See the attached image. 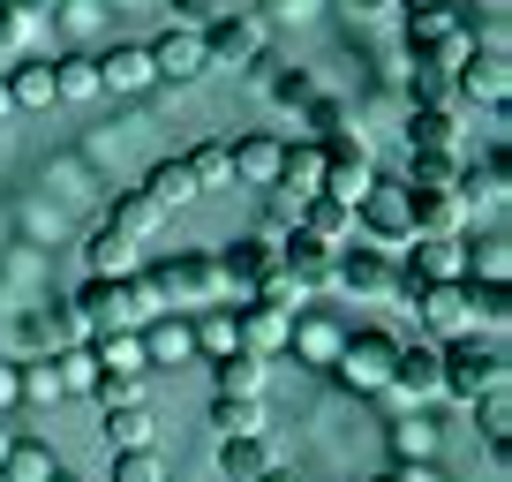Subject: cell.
Instances as JSON below:
<instances>
[{
    "mask_svg": "<svg viewBox=\"0 0 512 482\" xmlns=\"http://www.w3.org/2000/svg\"><path fill=\"white\" fill-rule=\"evenodd\" d=\"M91 354H98V370H113V377H151L144 339H136V332H106V339H91Z\"/></svg>",
    "mask_w": 512,
    "mask_h": 482,
    "instance_id": "obj_33",
    "label": "cell"
},
{
    "mask_svg": "<svg viewBox=\"0 0 512 482\" xmlns=\"http://www.w3.org/2000/svg\"><path fill=\"white\" fill-rule=\"evenodd\" d=\"M354 226H362L369 249H384V257H392V249H407V241H415V226H407V189L377 174L362 196H354Z\"/></svg>",
    "mask_w": 512,
    "mask_h": 482,
    "instance_id": "obj_5",
    "label": "cell"
},
{
    "mask_svg": "<svg viewBox=\"0 0 512 482\" xmlns=\"http://www.w3.org/2000/svg\"><path fill=\"white\" fill-rule=\"evenodd\" d=\"M0 460H8V430H0Z\"/></svg>",
    "mask_w": 512,
    "mask_h": 482,
    "instance_id": "obj_58",
    "label": "cell"
},
{
    "mask_svg": "<svg viewBox=\"0 0 512 482\" xmlns=\"http://www.w3.org/2000/svg\"><path fill=\"white\" fill-rule=\"evenodd\" d=\"M475 422H482V437H490V452L505 460V445H512V400H505V385L475 400Z\"/></svg>",
    "mask_w": 512,
    "mask_h": 482,
    "instance_id": "obj_40",
    "label": "cell"
},
{
    "mask_svg": "<svg viewBox=\"0 0 512 482\" xmlns=\"http://www.w3.org/2000/svg\"><path fill=\"white\" fill-rule=\"evenodd\" d=\"M23 38H31V23H16L8 8H0V61H16V53H23Z\"/></svg>",
    "mask_w": 512,
    "mask_h": 482,
    "instance_id": "obj_49",
    "label": "cell"
},
{
    "mask_svg": "<svg viewBox=\"0 0 512 482\" xmlns=\"http://www.w3.org/2000/svg\"><path fill=\"white\" fill-rule=\"evenodd\" d=\"M136 339H144V362H151V370H174V362H196V339H189V317H181V309L151 317Z\"/></svg>",
    "mask_w": 512,
    "mask_h": 482,
    "instance_id": "obj_16",
    "label": "cell"
},
{
    "mask_svg": "<svg viewBox=\"0 0 512 482\" xmlns=\"http://www.w3.org/2000/svg\"><path fill=\"white\" fill-rule=\"evenodd\" d=\"M256 482H302V475H294V467H272V475H256Z\"/></svg>",
    "mask_w": 512,
    "mask_h": 482,
    "instance_id": "obj_54",
    "label": "cell"
},
{
    "mask_svg": "<svg viewBox=\"0 0 512 482\" xmlns=\"http://www.w3.org/2000/svg\"><path fill=\"white\" fill-rule=\"evenodd\" d=\"M16 400H61V377H53V362H31V377H16Z\"/></svg>",
    "mask_w": 512,
    "mask_h": 482,
    "instance_id": "obj_45",
    "label": "cell"
},
{
    "mask_svg": "<svg viewBox=\"0 0 512 482\" xmlns=\"http://www.w3.org/2000/svg\"><path fill=\"white\" fill-rule=\"evenodd\" d=\"M377 482H445V475H437V460H415V467H384Z\"/></svg>",
    "mask_w": 512,
    "mask_h": 482,
    "instance_id": "obj_50",
    "label": "cell"
},
{
    "mask_svg": "<svg viewBox=\"0 0 512 482\" xmlns=\"http://www.w3.org/2000/svg\"><path fill=\"white\" fill-rule=\"evenodd\" d=\"M400 8H452V0H400Z\"/></svg>",
    "mask_w": 512,
    "mask_h": 482,
    "instance_id": "obj_55",
    "label": "cell"
},
{
    "mask_svg": "<svg viewBox=\"0 0 512 482\" xmlns=\"http://www.w3.org/2000/svg\"><path fill=\"white\" fill-rule=\"evenodd\" d=\"M91 68H98V91H151V83H159L144 46H106Z\"/></svg>",
    "mask_w": 512,
    "mask_h": 482,
    "instance_id": "obj_19",
    "label": "cell"
},
{
    "mask_svg": "<svg viewBox=\"0 0 512 482\" xmlns=\"http://www.w3.org/2000/svg\"><path fill=\"white\" fill-rule=\"evenodd\" d=\"M332 241H317V234H302V226H294V234H279V272H287V287L294 294H309V287H332Z\"/></svg>",
    "mask_w": 512,
    "mask_h": 482,
    "instance_id": "obj_13",
    "label": "cell"
},
{
    "mask_svg": "<svg viewBox=\"0 0 512 482\" xmlns=\"http://www.w3.org/2000/svg\"><path fill=\"white\" fill-rule=\"evenodd\" d=\"M264 61V23L226 8V16L204 23V68H256Z\"/></svg>",
    "mask_w": 512,
    "mask_h": 482,
    "instance_id": "obj_9",
    "label": "cell"
},
{
    "mask_svg": "<svg viewBox=\"0 0 512 482\" xmlns=\"http://www.w3.org/2000/svg\"><path fill=\"white\" fill-rule=\"evenodd\" d=\"M46 482H76V475H61V467H53V475H46Z\"/></svg>",
    "mask_w": 512,
    "mask_h": 482,
    "instance_id": "obj_57",
    "label": "cell"
},
{
    "mask_svg": "<svg viewBox=\"0 0 512 482\" xmlns=\"http://www.w3.org/2000/svg\"><path fill=\"white\" fill-rule=\"evenodd\" d=\"M460 98H490V106H505V53H475L467 46V61H460Z\"/></svg>",
    "mask_w": 512,
    "mask_h": 482,
    "instance_id": "obj_29",
    "label": "cell"
},
{
    "mask_svg": "<svg viewBox=\"0 0 512 482\" xmlns=\"http://www.w3.org/2000/svg\"><path fill=\"white\" fill-rule=\"evenodd\" d=\"M0 83H8V106H53V61H23Z\"/></svg>",
    "mask_w": 512,
    "mask_h": 482,
    "instance_id": "obj_35",
    "label": "cell"
},
{
    "mask_svg": "<svg viewBox=\"0 0 512 482\" xmlns=\"http://www.w3.org/2000/svg\"><path fill=\"white\" fill-rule=\"evenodd\" d=\"M181 159H189L196 189H211V181H226V144H196V151H181Z\"/></svg>",
    "mask_w": 512,
    "mask_h": 482,
    "instance_id": "obj_44",
    "label": "cell"
},
{
    "mask_svg": "<svg viewBox=\"0 0 512 482\" xmlns=\"http://www.w3.org/2000/svg\"><path fill=\"white\" fill-rule=\"evenodd\" d=\"M159 219H166V211L151 204L144 189H121V196H113V211H106V226H113V234H128V241H144V234H159Z\"/></svg>",
    "mask_w": 512,
    "mask_h": 482,
    "instance_id": "obj_30",
    "label": "cell"
},
{
    "mask_svg": "<svg viewBox=\"0 0 512 482\" xmlns=\"http://www.w3.org/2000/svg\"><path fill=\"white\" fill-rule=\"evenodd\" d=\"M287 347H294V354H309L317 370H332V354H339V324L324 317V309H294V324H287Z\"/></svg>",
    "mask_w": 512,
    "mask_h": 482,
    "instance_id": "obj_23",
    "label": "cell"
},
{
    "mask_svg": "<svg viewBox=\"0 0 512 482\" xmlns=\"http://www.w3.org/2000/svg\"><path fill=\"white\" fill-rule=\"evenodd\" d=\"M151 279H159L166 309H181V317L234 302V294H226V279H219V249H174L166 264H151Z\"/></svg>",
    "mask_w": 512,
    "mask_h": 482,
    "instance_id": "obj_2",
    "label": "cell"
},
{
    "mask_svg": "<svg viewBox=\"0 0 512 482\" xmlns=\"http://www.w3.org/2000/svg\"><path fill=\"white\" fill-rule=\"evenodd\" d=\"M294 226L317 234V241H332V249H347V241H354V204H339V196H309Z\"/></svg>",
    "mask_w": 512,
    "mask_h": 482,
    "instance_id": "obj_27",
    "label": "cell"
},
{
    "mask_svg": "<svg viewBox=\"0 0 512 482\" xmlns=\"http://www.w3.org/2000/svg\"><path fill=\"white\" fill-rule=\"evenodd\" d=\"M452 98H460V61L415 53V106H452Z\"/></svg>",
    "mask_w": 512,
    "mask_h": 482,
    "instance_id": "obj_28",
    "label": "cell"
},
{
    "mask_svg": "<svg viewBox=\"0 0 512 482\" xmlns=\"http://www.w3.org/2000/svg\"><path fill=\"white\" fill-rule=\"evenodd\" d=\"M211 430L219 437H264V400H211Z\"/></svg>",
    "mask_w": 512,
    "mask_h": 482,
    "instance_id": "obj_37",
    "label": "cell"
},
{
    "mask_svg": "<svg viewBox=\"0 0 512 482\" xmlns=\"http://www.w3.org/2000/svg\"><path fill=\"white\" fill-rule=\"evenodd\" d=\"M279 151H287L279 136L256 129V136H241V144H226V174H241L249 189H272L279 181Z\"/></svg>",
    "mask_w": 512,
    "mask_h": 482,
    "instance_id": "obj_17",
    "label": "cell"
},
{
    "mask_svg": "<svg viewBox=\"0 0 512 482\" xmlns=\"http://www.w3.org/2000/svg\"><path fill=\"white\" fill-rule=\"evenodd\" d=\"M53 98H98L91 53H68V61H53Z\"/></svg>",
    "mask_w": 512,
    "mask_h": 482,
    "instance_id": "obj_41",
    "label": "cell"
},
{
    "mask_svg": "<svg viewBox=\"0 0 512 482\" xmlns=\"http://www.w3.org/2000/svg\"><path fill=\"white\" fill-rule=\"evenodd\" d=\"M144 196H151V204H159V211L189 204V196H196V174H189V159H159V166H151V174H144Z\"/></svg>",
    "mask_w": 512,
    "mask_h": 482,
    "instance_id": "obj_32",
    "label": "cell"
},
{
    "mask_svg": "<svg viewBox=\"0 0 512 482\" xmlns=\"http://www.w3.org/2000/svg\"><path fill=\"white\" fill-rule=\"evenodd\" d=\"M0 113H16V106H8V83H0Z\"/></svg>",
    "mask_w": 512,
    "mask_h": 482,
    "instance_id": "obj_56",
    "label": "cell"
},
{
    "mask_svg": "<svg viewBox=\"0 0 512 482\" xmlns=\"http://www.w3.org/2000/svg\"><path fill=\"white\" fill-rule=\"evenodd\" d=\"M272 98H279V106H309L317 83H309V76H272Z\"/></svg>",
    "mask_w": 512,
    "mask_h": 482,
    "instance_id": "obj_47",
    "label": "cell"
},
{
    "mask_svg": "<svg viewBox=\"0 0 512 482\" xmlns=\"http://www.w3.org/2000/svg\"><path fill=\"white\" fill-rule=\"evenodd\" d=\"M407 151H460V113L452 106H415L407 113Z\"/></svg>",
    "mask_w": 512,
    "mask_h": 482,
    "instance_id": "obj_24",
    "label": "cell"
},
{
    "mask_svg": "<svg viewBox=\"0 0 512 482\" xmlns=\"http://www.w3.org/2000/svg\"><path fill=\"white\" fill-rule=\"evenodd\" d=\"M113 482H166V460L151 445H136V452H113Z\"/></svg>",
    "mask_w": 512,
    "mask_h": 482,
    "instance_id": "obj_43",
    "label": "cell"
},
{
    "mask_svg": "<svg viewBox=\"0 0 512 482\" xmlns=\"http://www.w3.org/2000/svg\"><path fill=\"white\" fill-rule=\"evenodd\" d=\"M53 377H61V392H98V354H91V339L53 354Z\"/></svg>",
    "mask_w": 512,
    "mask_h": 482,
    "instance_id": "obj_39",
    "label": "cell"
},
{
    "mask_svg": "<svg viewBox=\"0 0 512 482\" xmlns=\"http://www.w3.org/2000/svg\"><path fill=\"white\" fill-rule=\"evenodd\" d=\"M272 437H219V475L226 482H256V475H272Z\"/></svg>",
    "mask_w": 512,
    "mask_h": 482,
    "instance_id": "obj_25",
    "label": "cell"
},
{
    "mask_svg": "<svg viewBox=\"0 0 512 482\" xmlns=\"http://www.w3.org/2000/svg\"><path fill=\"white\" fill-rule=\"evenodd\" d=\"M392 362H400V339L392 332H354V339H339L332 377L354 392V400H377V392L392 385Z\"/></svg>",
    "mask_w": 512,
    "mask_h": 482,
    "instance_id": "obj_4",
    "label": "cell"
},
{
    "mask_svg": "<svg viewBox=\"0 0 512 482\" xmlns=\"http://www.w3.org/2000/svg\"><path fill=\"white\" fill-rule=\"evenodd\" d=\"M174 8H181V31H204L211 16H226L219 0H174Z\"/></svg>",
    "mask_w": 512,
    "mask_h": 482,
    "instance_id": "obj_48",
    "label": "cell"
},
{
    "mask_svg": "<svg viewBox=\"0 0 512 482\" xmlns=\"http://www.w3.org/2000/svg\"><path fill=\"white\" fill-rule=\"evenodd\" d=\"M76 324L83 339H106V332H136V302H128V279H83L76 287Z\"/></svg>",
    "mask_w": 512,
    "mask_h": 482,
    "instance_id": "obj_7",
    "label": "cell"
},
{
    "mask_svg": "<svg viewBox=\"0 0 512 482\" xmlns=\"http://www.w3.org/2000/svg\"><path fill=\"white\" fill-rule=\"evenodd\" d=\"M189 339L204 362H219V354H234V309H196L189 317Z\"/></svg>",
    "mask_w": 512,
    "mask_h": 482,
    "instance_id": "obj_34",
    "label": "cell"
},
{
    "mask_svg": "<svg viewBox=\"0 0 512 482\" xmlns=\"http://www.w3.org/2000/svg\"><path fill=\"white\" fill-rule=\"evenodd\" d=\"M384 445H392V467L437 460V422L422 415V407H407V415H392V430H384Z\"/></svg>",
    "mask_w": 512,
    "mask_h": 482,
    "instance_id": "obj_20",
    "label": "cell"
},
{
    "mask_svg": "<svg viewBox=\"0 0 512 482\" xmlns=\"http://www.w3.org/2000/svg\"><path fill=\"white\" fill-rule=\"evenodd\" d=\"M211 385H219V400H264V362L234 347V354L211 362Z\"/></svg>",
    "mask_w": 512,
    "mask_h": 482,
    "instance_id": "obj_26",
    "label": "cell"
},
{
    "mask_svg": "<svg viewBox=\"0 0 512 482\" xmlns=\"http://www.w3.org/2000/svg\"><path fill=\"white\" fill-rule=\"evenodd\" d=\"M128 272H136V241L98 226V234L83 241V279H128Z\"/></svg>",
    "mask_w": 512,
    "mask_h": 482,
    "instance_id": "obj_22",
    "label": "cell"
},
{
    "mask_svg": "<svg viewBox=\"0 0 512 482\" xmlns=\"http://www.w3.org/2000/svg\"><path fill=\"white\" fill-rule=\"evenodd\" d=\"M144 53H151V76L159 83H196L204 76V31H181L174 23V31H159Z\"/></svg>",
    "mask_w": 512,
    "mask_h": 482,
    "instance_id": "obj_15",
    "label": "cell"
},
{
    "mask_svg": "<svg viewBox=\"0 0 512 482\" xmlns=\"http://www.w3.org/2000/svg\"><path fill=\"white\" fill-rule=\"evenodd\" d=\"M407 249H415V257H407V272H400L407 302H415V287H445V279H460V264H467V241H460V234H415Z\"/></svg>",
    "mask_w": 512,
    "mask_h": 482,
    "instance_id": "obj_11",
    "label": "cell"
},
{
    "mask_svg": "<svg viewBox=\"0 0 512 482\" xmlns=\"http://www.w3.org/2000/svg\"><path fill=\"white\" fill-rule=\"evenodd\" d=\"M0 407H16V370L0 362Z\"/></svg>",
    "mask_w": 512,
    "mask_h": 482,
    "instance_id": "obj_53",
    "label": "cell"
},
{
    "mask_svg": "<svg viewBox=\"0 0 512 482\" xmlns=\"http://www.w3.org/2000/svg\"><path fill=\"white\" fill-rule=\"evenodd\" d=\"M0 475H8V482H46V475H53V452L38 445V437H8V460H0Z\"/></svg>",
    "mask_w": 512,
    "mask_h": 482,
    "instance_id": "obj_36",
    "label": "cell"
},
{
    "mask_svg": "<svg viewBox=\"0 0 512 482\" xmlns=\"http://www.w3.org/2000/svg\"><path fill=\"white\" fill-rule=\"evenodd\" d=\"M0 8H8L16 23H38V16H53V0H0Z\"/></svg>",
    "mask_w": 512,
    "mask_h": 482,
    "instance_id": "obj_51",
    "label": "cell"
},
{
    "mask_svg": "<svg viewBox=\"0 0 512 482\" xmlns=\"http://www.w3.org/2000/svg\"><path fill=\"white\" fill-rule=\"evenodd\" d=\"M294 309H302V302H287V294H249V302L234 309V347L256 354V362H264V354H279V347H287Z\"/></svg>",
    "mask_w": 512,
    "mask_h": 482,
    "instance_id": "obj_6",
    "label": "cell"
},
{
    "mask_svg": "<svg viewBox=\"0 0 512 482\" xmlns=\"http://www.w3.org/2000/svg\"><path fill=\"white\" fill-rule=\"evenodd\" d=\"M460 219H467L460 189H407V226L415 234H460Z\"/></svg>",
    "mask_w": 512,
    "mask_h": 482,
    "instance_id": "obj_18",
    "label": "cell"
},
{
    "mask_svg": "<svg viewBox=\"0 0 512 482\" xmlns=\"http://www.w3.org/2000/svg\"><path fill=\"white\" fill-rule=\"evenodd\" d=\"M219 279H226V294H287V302H302V294L287 287V272H279V241L272 234H249V241H234V249H219Z\"/></svg>",
    "mask_w": 512,
    "mask_h": 482,
    "instance_id": "obj_3",
    "label": "cell"
},
{
    "mask_svg": "<svg viewBox=\"0 0 512 482\" xmlns=\"http://www.w3.org/2000/svg\"><path fill=\"white\" fill-rule=\"evenodd\" d=\"M400 189H460V151H407Z\"/></svg>",
    "mask_w": 512,
    "mask_h": 482,
    "instance_id": "obj_31",
    "label": "cell"
},
{
    "mask_svg": "<svg viewBox=\"0 0 512 482\" xmlns=\"http://www.w3.org/2000/svg\"><path fill=\"white\" fill-rule=\"evenodd\" d=\"M505 385V347H497V339H445V347H437V392H445V400H460V407H475L482 392H497Z\"/></svg>",
    "mask_w": 512,
    "mask_h": 482,
    "instance_id": "obj_1",
    "label": "cell"
},
{
    "mask_svg": "<svg viewBox=\"0 0 512 482\" xmlns=\"http://www.w3.org/2000/svg\"><path fill=\"white\" fill-rule=\"evenodd\" d=\"M415 317L430 332V347L475 332V302H467V279H445V287H415Z\"/></svg>",
    "mask_w": 512,
    "mask_h": 482,
    "instance_id": "obj_10",
    "label": "cell"
},
{
    "mask_svg": "<svg viewBox=\"0 0 512 482\" xmlns=\"http://www.w3.org/2000/svg\"><path fill=\"white\" fill-rule=\"evenodd\" d=\"M332 287L362 294V302H384V294H407V287H400V264L384 257V249H339V257H332Z\"/></svg>",
    "mask_w": 512,
    "mask_h": 482,
    "instance_id": "obj_12",
    "label": "cell"
},
{
    "mask_svg": "<svg viewBox=\"0 0 512 482\" xmlns=\"http://www.w3.org/2000/svg\"><path fill=\"white\" fill-rule=\"evenodd\" d=\"M302 113H309V144H324V136L339 129V106H332V98H309Z\"/></svg>",
    "mask_w": 512,
    "mask_h": 482,
    "instance_id": "obj_46",
    "label": "cell"
},
{
    "mask_svg": "<svg viewBox=\"0 0 512 482\" xmlns=\"http://www.w3.org/2000/svg\"><path fill=\"white\" fill-rule=\"evenodd\" d=\"M106 445H113V452L151 445V407H106Z\"/></svg>",
    "mask_w": 512,
    "mask_h": 482,
    "instance_id": "obj_38",
    "label": "cell"
},
{
    "mask_svg": "<svg viewBox=\"0 0 512 482\" xmlns=\"http://www.w3.org/2000/svg\"><path fill=\"white\" fill-rule=\"evenodd\" d=\"M505 264H512V257H505V241L490 234V241H475V249H467L460 279H490V287H505Z\"/></svg>",
    "mask_w": 512,
    "mask_h": 482,
    "instance_id": "obj_42",
    "label": "cell"
},
{
    "mask_svg": "<svg viewBox=\"0 0 512 482\" xmlns=\"http://www.w3.org/2000/svg\"><path fill=\"white\" fill-rule=\"evenodd\" d=\"M317 159H324V196H339V204H354V196L377 181V166H369V144L354 129H332L317 144Z\"/></svg>",
    "mask_w": 512,
    "mask_h": 482,
    "instance_id": "obj_8",
    "label": "cell"
},
{
    "mask_svg": "<svg viewBox=\"0 0 512 482\" xmlns=\"http://www.w3.org/2000/svg\"><path fill=\"white\" fill-rule=\"evenodd\" d=\"M407 46H415V53H445V61H467L475 38L460 31V8H407Z\"/></svg>",
    "mask_w": 512,
    "mask_h": 482,
    "instance_id": "obj_14",
    "label": "cell"
},
{
    "mask_svg": "<svg viewBox=\"0 0 512 482\" xmlns=\"http://www.w3.org/2000/svg\"><path fill=\"white\" fill-rule=\"evenodd\" d=\"M354 16H392V8H400V0H347Z\"/></svg>",
    "mask_w": 512,
    "mask_h": 482,
    "instance_id": "obj_52",
    "label": "cell"
},
{
    "mask_svg": "<svg viewBox=\"0 0 512 482\" xmlns=\"http://www.w3.org/2000/svg\"><path fill=\"white\" fill-rule=\"evenodd\" d=\"M272 189H287V204L324 196V159H317V144H287V151H279V181H272Z\"/></svg>",
    "mask_w": 512,
    "mask_h": 482,
    "instance_id": "obj_21",
    "label": "cell"
}]
</instances>
